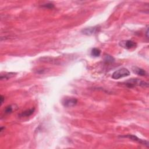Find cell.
Here are the masks:
<instances>
[{"label": "cell", "instance_id": "obj_1", "mask_svg": "<svg viewBox=\"0 0 149 149\" xmlns=\"http://www.w3.org/2000/svg\"><path fill=\"white\" fill-rule=\"evenodd\" d=\"M125 85L129 88H133L135 86H141L143 87H148V83L142 81L139 79H131L125 83Z\"/></svg>", "mask_w": 149, "mask_h": 149}, {"label": "cell", "instance_id": "obj_2", "mask_svg": "<svg viewBox=\"0 0 149 149\" xmlns=\"http://www.w3.org/2000/svg\"><path fill=\"white\" fill-rule=\"evenodd\" d=\"M130 75L129 70L126 68H121L115 71L112 75V78L114 79H119L122 77L128 76Z\"/></svg>", "mask_w": 149, "mask_h": 149}, {"label": "cell", "instance_id": "obj_3", "mask_svg": "<svg viewBox=\"0 0 149 149\" xmlns=\"http://www.w3.org/2000/svg\"><path fill=\"white\" fill-rule=\"evenodd\" d=\"M100 28L99 26L89 27V28H87L83 29L81 32L83 35L87 36H91L98 33L100 31Z\"/></svg>", "mask_w": 149, "mask_h": 149}, {"label": "cell", "instance_id": "obj_4", "mask_svg": "<svg viewBox=\"0 0 149 149\" xmlns=\"http://www.w3.org/2000/svg\"><path fill=\"white\" fill-rule=\"evenodd\" d=\"M121 138H128L131 140H133L134 141H136L139 143L141 144V145H145L147 147H148L149 146V143L148 141H146L145 140H143V139H139L138 137L135 135H124V136H121Z\"/></svg>", "mask_w": 149, "mask_h": 149}, {"label": "cell", "instance_id": "obj_5", "mask_svg": "<svg viewBox=\"0 0 149 149\" xmlns=\"http://www.w3.org/2000/svg\"><path fill=\"white\" fill-rule=\"evenodd\" d=\"M119 45L125 49H131L136 47V43L131 40H123L119 43Z\"/></svg>", "mask_w": 149, "mask_h": 149}, {"label": "cell", "instance_id": "obj_6", "mask_svg": "<svg viewBox=\"0 0 149 149\" xmlns=\"http://www.w3.org/2000/svg\"><path fill=\"white\" fill-rule=\"evenodd\" d=\"M77 103V100L75 98L66 99L62 102L63 106L65 107H72L75 106Z\"/></svg>", "mask_w": 149, "mask_h": 149}, {"label": "cell", "instance_id": "obj_7", "mask_svg": "<svg viewBox=\"0 0 149 149\" xmlns=\"http://www.w3.org/2000/svg\"><path fill=\"white\" fill-rule=\"evenodd\" d=\"M132 72L134 74L141 76H145L147 75V73H146V72L143 69L135 67V66L132 67Z\"/></svg>", "mask_w": 149, "mask_h": 149}, {"label": "cell", "instance_id": "obj_8", "mask_svg": "<svg viewBox=\"0 0 149 149\" xmlns=\"http://www.w3.org/2000/svg\"><path fill=\"white\" fill-rule=\"evenodd\" d=\"M34 111H35V108H31L28 109V110H26L25 111H23V112H22L21 114H19V116L21 117H27L33 114Z\"/></svg>", "mask_w": 149, "mask_h": 149}, {"label": "cell", "instance_id": "obj_9", "mask_svg": "<svg viewBox=\"0 0 149 149\" xmlns=\"http://www.w3.org/2000/svg\"><path fill=\"white\" fill-rule=\"evenodd\" d=\"M104 61L106 63H111L115 61V59L113 57L108 54H106L104 57Z\"/></svg>", "mask_w": 149, "mask_h": 149}, {"label": "cell", "instance_id": "obj_10", "mask_svg": "<svg viewBox=\"0 0 149 149\" xmlns=\"http://www.w3.org/2000/svg\"><path fill=\"white\" fill-rule=\"evenodd\" d=\"M101 54V50L97 48H93L91 52V55L94 57H99Z\"/></svg>", "mask_w": 149, "mask_h": 149}, {"label": "cell", "instance_id": "obj_11", "mask_svg": "<svg viewBox=\"0 0 149 149\" xmlns=\"http://www.w3.org/2000/svg\"><path fill=\"white\" fill-rule=\"evenodd\" d=\"M15 74V73H8L5 75H1V80H8L10 78L14 76Z\"/></svg>", "mask_w": 149, "mask_h": 149}, {"label": "cell", "instance_id": "obj_12", "mask_svg": "<svg viewBox=\"0 0 149 149\" xmlns=\"http://www.w3.org/2000/svg\"><path fill=\"white\" fill-rule=\"evenodd\" d=\"M15 105L14 106H7L5 109V113L7 114H11L12 112H13L14 109L15 110Z\"/></svg>", "mask_w": 149, "mask_h": 149}, {"label": "cell", "instance_id": "obj_13", "mask_svg": "<svg viewBox=\"0 0 149 149\" xmlns=\"http://www.w3.org/2000/svg\"><path fill=\"white\" fill-rule=\"evenodd\" d=\"M43 7H44V8H53L54 7V4L52 3H47V4H43L42 6Z\"/></svg>", "mask_w": 149, "mask_h": 149}, {"label": "cell", "instance_id": "obj_14", "mask_svg": "<svg viewBox=\"0 0 149 149\" xmlns=\"http://www.w3.org/2000/svg\"><path fill=\"white\" fill-rule=\"evenodd\" d=\"M4 99H5V98L4 97V96H1V106H2V104H3Z\"/></svg>", "mask_w": 149, "mask_h": 149}, {"label": "cell", "instance_id": "obj_15", "mask_svg": "<svg viewBox=\"0 0 149 149\" xmlns=\"http://www.w3.org/2000/svg\"><path fill=\"white\" fill-rule=\"evenodd\" d=\"M148 29L147 28V31H146V36H147V37H148Z\"/></svg>", "mask_w": 149, "mask_h": 149}]
</instances>
